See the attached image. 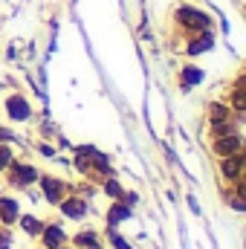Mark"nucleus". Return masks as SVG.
Instances as JSON below:
<instances>
[{
    "label": "nucleus",
    "instance_id": "1",
    "mask_svg": "<svg viewBox=\"0 0 246 249\" xmlns=\"http://www.w3.org/2000/svg\"><path fill=\"white\" fill-rule=\"evenodd\" d=\"M3 177H6V186L12 188V191H29V188L38 183L41 171L35 168V162L15 160V162H12V165L3 171Z\"/></svg>",
    "mask_w": 246,
    "mask_h": 249
},
{
    "label": "nucleus",
    "instance_id": "2",
    "mask_svg": "<svg viewBox=\"0 0 246 249\" xmlns=\"http://www.w3.org/2000/svg\"><path fill=\"white\" fill-rule=\"evenodd\" d=\"M3 113L12 124H26L35 110H32V105H29V99L23 93H9L6 102H3Z\"/></svg>",
    "mask_w": 246,
    "mask_h": 249
},
{
    "label": "nucleus",
    "instance_id": "3",
    "mask_svg": "<svg viewBox=\"0 0 246 249\" xmlns=\"http://www.w3.org/2000/svg\"><path fill=\"white\" fill-rule=\"evenodd\" d=\"M38 188H41L44 203H50V206H58L64 197L70 194V186L64 183L61 177H55V174H41L38 177Z\"/></svg>",
    "mask_w": 246,
    "mask_h": 249
},
{
    "label": "nucleus",
    "instance_id": "4",
    "mask_svg": "<svg viewBox=\"0 0 246 249\" xmlns=\"http://www.w3.org/2000/svg\"><path fill=\"white\" fill-rule=\"evenodd\" d=\"M174 18H177V23L188 29V32H206L209 26H211V18L209 15H203L200 9H194V6H180L177 12H174Z\"/></svg>",
    "mask_w": 246,
    "mask_h": 249
},
{
    "label": "nucleus",
    "instance_id": "5",
    "mask_svg": "<svg viewBox=\"0 0 246 249\" xmlns=\"http://www.w3.org/2000/svg\"><path fill=\"white\" fill-rule=\"evenodd\" d=\"M55 209L61 212V217H67V220H84L87 212H90V206H87V200L81 194H67Z\"/></svg>",
    "mask_w": 246,
    "mask_h": 249
},
{
    "label": "nucleus",
    "instance_id": "6",
    "mask_svg": "<svg viewBox=\"0 0 246 249\" xmlns=\"http://www.w3.org/2000/svg\"><path fill=\"white\" fill-rule=\"evenodd\" d=\"M23 214V209H20V200L15 197V194H9V191H3L0 194V226H18V217Z\"/></svg>",
    "mask_w": 246,
    "mask_h": 249
},
{
    "label": "nucleus",
    "instance_id": "7",
    "mask_svg": "<svg viewBox=\"0 0 246 249\" xmlns=\"http://www.w3.org/2000/svg\"><path fill=\"white\" fill-rule=\"evenodd\" d=\"M38 241H41V249H58L64 244H70V235L64 232L61 223H47Z\"/></svg>",
    "mask_w": 246,
    "mask_h": 249
},
{
    "label": "nucleus",
    "instance_id": "8",
    "mask_svg": "<svg viewBox=\"0 0 246 249\" xmlns=\"http://www.w3.org/2000/svg\"><path fill=\"white\" fill-rule=\"evenodd\" d=\"M44 226H47V220H44V217H38V214H20V217H18V229H20L26 238H32V241H38V238H41Z\"/></svg>",
    "mask_w": 246,
    "mask_h": 249
},
{
    "label": "nucleus",
    "instance_id": "9",
    "mask_svg": "<svg viewBox=\"0 0 246 249\" xmlns=\"http://www.w3.org/2000/svg\"><path fill=\"white\" fill-rule=\"evenodd\" d=\"M241 148H244V142H241L238 133H229V136H217L214 139V154H220V157H235V154H241Z\"/></svg>",
    "mask_w": 246,
    "mask_h": 249
},
{
    "label": "nucleus",
    "instance_id": "10",
    "mask_svg": "<svg viewBox=\"0 0 246 249\" xmlns=\"http://www.w3.org/2000/svg\"><path fill=\"white\" fill-rule=\"evenodd\" d=\"M130 214H133V206H127V203H122V200H113L110 203V209H107V226H119V223H124V220H130Z\"/></svg>",
    "mask_w": 246,
    "mask_h": 249
},
{
    "label": "nucleus",
    "instance_id": "11",
    "mask_svg": "<svg viewBox=\"0 0 246 249\" xmlns=\"http://www.w3.org/2000/svg\"><path fill=\"white\" fill-rule=\"evenodd\" d=\"M244 160H241V154H235V157H223V162H220V174L226 177V180H232V183H238L241 180V174H244Z\"/></svg>",
    "mask_w": 246,
    "mask_h": 249
},
{
    "label": "nucleus",
    "instance_id": "12",
    "mask_svg": "<svg viewBox=\"0 0 246 249\" xmlns=\"http://www.w3.org/2000/svg\"><path fill=\"white\" fill-rule=\"evenodd\" d=\"M70 247L75 249H90V247H102V238L96 229H78L72 238H70Z\"/></svg>",
    "mask_w": 246,
    "mask_h": 249
},
{
    "label": "nucleus",
    "instance_id": "13",
    "mask_svg": "<svg viewBox=\"0 0 246 249\" xmlns=\"http://www.w3.org/2000/svg\"><path fill=\"white\" fill-rule=\"evenodd\" d=\"M211 47H214V35L206 29V32H200L194 41L185 44V53H188V55H200V53H206V50H211Z\"/></svg>",
    "mask_w": 246,
    "mask_h": 249
},
{
    "label": "nucleus",
    "instance_id": "14",
    "mask_svg": "<svg viewBox=\"0 0 246 249\" xmlns=\"http://www.w3.org/2000/svg\"><path fill=\"white\" fill-rule=\"evenodd\" d=\"M200 81H203V70H197V67L185 64L183 72H180V87H183V90H191V87H197Z\"/></svg>",
    "mask_w": 246,
    "mask_h": 249
},
{
    "label": "nucleus",
    "instance_id": "15",
    "mask_svg": "<svg viewBox=\"0 0 246 249\" xmlns=\"http://www.w3.org/2000/svg\"><path fill=\"white\" fill-rule=\"evenodd\" d=\"M102 188H105V194L110 197V200H119L124 194V188L119 186V180L116 177H105V183H102Z\"/></svg>",
    "mask_w": 246,
    "mask_h": 249
},
{
    "label": "nucleus",
    "instance_id": "16",
    "mask_svg": "<svg viewBox=\"0 0 246 249\" xmlns=\"http://www.w3.org/2000/svg\"><path fill=\"white\" fill-rule=\"evenodd\" d=\"M15 160H18L15 148H12V145H0V174H3V171H6V168L15 162Z\"/></svg>",
    "mask_w": 246,
    "mask_h": 249
},
{
    "label": "nucleus",
    "instance_id": "17",
    "mask_svg": "<svg viewBox=\"0 0 246 249\" xmlns=\"http://www.w3.org/2000/svg\"><path fill=\"white\" fill-rule=\"evenodd\" d=\"M209 113H211V122H223V119H229V116H232V107H226V105L214 102V105L209 107Z\"/></svg>",
    "mask_w": 246,
    "mask_h": 249
},
{
    "label": "nucleus",
    "instance_id": "18",
    "mask_svg": "<svg viewBox=\"0 0 246 249\" xmlns=\"http://www.w3.org/2000/svg\"><path fill=\"white\" fill-rule=\"evenodd\" d=\"M232 110L246 113V87H235L232 90Z\"/></svg>",
    "mask_w": 246,
    "mask_h": 249
},
{
    "label": "nucleus",
    "instance_id": "19",
    "mask_svg": "<svg viewBox=\"0 0 246 249\" xmlns=\"http://www.w3.org/2000/svg\"><path fill=\"white\" fill-rule=\"evenodd\" d=\"M211 133H214V136H229V133H235V124H232V119L211 122Z\"/></svg>",
    "mask_w": 246,
    "mask_h": 249
},
{
    "label": "nucleus",
    "instance_id": "20",
    "mask_svg": "<svg viewBox=\"0 0 246 249\" xmlns=\"http://www.w3.org/2000/svg\"><path fill=\"white\" fill-rule=\"evenodd\" d=\"M107 235H110V244H113V249H133V247H130V244L122 238V235L113 229V226H110V232H107Z\"/></svg>",
    "mask_w": 246,
    "mask_h": 249
},
{
    "label": "nucleus",
    "instance_id": "21",
    "mask_svg": "<svg viewBox=\"0 0 246 249\" xmlns=\"http://www.w3.org/2000/svg\"><path fill=\"white\" fill-rule=\"evenodd\" d=\"M226 203H229L232 209H238V212H246V200H244V197H238L235 191H229V194H226Z\"/></svg>",
    "mask_w": 246,
    "mask_h": 249
},
{
    "label": "nucleus",
    "instance_id": "22",
    "mask_svg": "<svg viewBox=\"0 0 246 249\" xmlns=\"http://www.w3.org/2000/svg\"><path fill=\"white\" fill-rule=\"evenodd\" d=\"M0 249H12V229L0 226Z\"/></svg>",
    "mask_w": 246,
    "mask_h": 249
},
{
    "label": "nucleus",
    "instance_id": "23",
    "mask_svg": "<svg viewBox=\"0 0 246 249\" xmlns=\"http://www.w3.org/2000/svg\"><path fill=\"white\" fill-rule=\"evenodd\" d=\"M12 142H15V130L0 124V145H12Z\"/></svg>",
    "mask_w": 246,
    "mask_h": 249
},
{
    "label": "nucleus",
    "instance_id": "24",
    "mask_svg": "<svg viewBox=\"0 0 246 249\" xmlns=\"http://www.w3.org/2000/svg\"><path fill=\"white\" fill-rule=\"evenodd\" d=\"M38 151H41L44 157H55V148H53V145H47V142H38Z\"/></svg>",
    "mask_w": 246,
    "mask_h": 249
},
{
    "label": "nucleus",
    "instance_id": "25",
    "mask_svg": "<svg viewBox=\"0 0 246 249\" xmlns=\"http://www.w3.org/2000/svg\"><path fill=\"white\" fill-rule=\"evenodd\" d=\"M235 194H238V197H244V200H246V180H244V177L238 180V188H235Z\"/></svg>",
    "mask_w": 246,
    "mask_h": 249
},
{
    "label": "nucleus",
    "instance_id": "26",
    "mask_svg": "<svg viewBox=\"0 0 246 249\" xmlns=\"http://www.w3.org/2000/svg\"><path fill=\"white\" fill-rule=\"evenodd\" d=\"M58 249H75V247H70V244H64V247H58Z\"/></svg>",
    "mask_w": 246,
    "mask_h": 249
},
{
    "label": "nucleus",
    "instance_id": "27",
    "mask_svg": "<svg viewBox=\"0 0 246 249\" xmlns=\"http://www.w3.org/2000/svg\"><path fill=\"white\" fill-rule=\"evenodd\" d=\"M241 160H244V165H246V154H244V157H241Z\"/></svg>",
    "mask_w": 246,
    "mask_h": 249
},
{
    "label": "nucleus",
    "instance_id": "28",
    "mask_svg": "<svg viewBox=\"0 0 246 249\" xmlns=\"http://www.w3.org/2000/svg\"><path fill=\"white\" fill-rule=\"evenodd\" d=\"M90 249H102V247H90Z\"/></svg>",
    "mask_w": 246,
    "mask_h": 249
}]
</instances>
